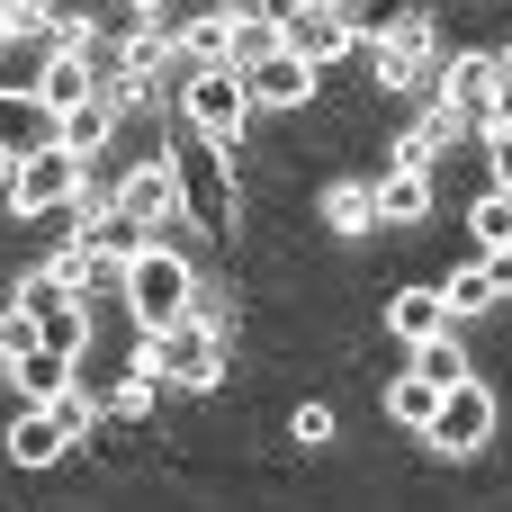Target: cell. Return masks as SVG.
I'll return each instance as SVG.
<instances>
[{"mask_svg":"<svg viewBox=\"0 0 512 512\" xmlns=\"http://www.w3.org/2000/svg\"><path fill=\"white\" fill-rule=\"evenodd\" d=\"M0 18H9V45H54V27H63V0H0Z\"/></svg>","mask_w":512,"mask_h":512,"instance_id":"obj_24","label":"cell"},{"mask_svg":"<svg viewBox=\"0 0 512 512\" xmlns=\"http://www.w3.org/2000/svg\"><path fill=\"white\" fill-rule=\"evenodd\" d=\"M468 225H477V243H486V252H504V243H512V198H504V189H486V198L468 207Z\"/></svg>","mask_w":512,"mask_h":512,"instance_id":"obj_29","label":"cell"},{"mask_svg":"<svg viewBox=\"0 0 512 512\" xmlns=\"http://www.w3.org/2000/svg\"><path fill=\"white\" fill-rule=\"evenodd\" d=\"M36 342H45V333H36V315H27V306H0V369H18Z\"/></svg>","mask_w":512,"mask_h":512,"instance_id":"obj_31","label":"cell"},{"mask_svg":"<svg viewBox=\"0 0 512 512\" xmlns=\"http://www.w3.org/2000/svg\"><path fill=\"white\" fill-rule=\"evenodd\" d=\"M108 135H117V108H108V99H81L72 117H54V144H63L72 162H90V153H108Z\"/></svg>","mask_w":512,"mask_h":512,"instance_id":"obj_17","label":"cell"},{"mask_svg":"<svg viewBox=\"0 0 512 512\" xmlns=\"http://www.w3.org/2000/svg\"><path fill=\"white\" fill-rule=\"evenodd\" d=\"M117 216L126 225H180V171H171V153H144L126 180H117Z\"/></svg>","mask_w":512,"mask_h":512,"instance_id":"obj_7","label":"cell"},{"mask_svg":"<svg viewBox=\"0 0 512 512\" xmlns=\"http://www.w3.org/2000/svg\"><path fill=\"white\" fill-rule=\"evenodd\" d=\"M279 45H288L297 63H315V72H324V63H342L360 36H351L333 9H297V0H288V9H279Z\"/></svg>","mask_w":512,"mask_h":512,"instance_id":"obj_9","label":"cell"},{"mask_svg":"<svg viewBox=\"0 0 512 512\" xmlns=\"http://www.w3.org/2000/svg\"><path fill=\"white\" fill-rule=\"evenodd\" d=\"M432 99H450L468 126L504 117V81H495V54H441V81H432Z\"/></svg>","mask_w":512,"mask_h":512,"instance_id":"obj_8","label":"cell"},{"mask_svg":"<svg viewBox=\"0 0 512 512\" xmlns=\"http://www.w3.org/2000/svg\"><path fill=\"white\" fill-rule=\"evenodd\" d=\"M486 162H495V189L512 198V108H504V117H486Z\"/></svg>","mask_w":512,"mask_h":512,"instance_id":"obj_32","label":"cell"},{"mask_svg":"<svg viewBox=\"0 0 512 512\" xmlns=\"http://www.w3.org/2000/svg\"><path fill=\"white\" fill-rule=\"evenodd\" d=\"M81 180H90V162H72L63 144H36V153H18V162H9V207H18V216H36V225H54V216L81 198Z\"/></svg>","mask_w":512,"mask_h":512,"instance_id":"obj_4","label":"cell"},{"mask_svg":"<svg viewBox=\"0 0 512 512\" xmlns=\"http://www.w3.org/2000/svg\"><path fill=\"white\" fill-rule=\"evenodd\" d=\"M495 81H504V99H512V45H504V54H495Z\"/></svg>","mask_w":512,"mask_h":512,"instance_id":"obj_37","label":"cell"},{"mask_svg":"<svg viewBox=\"0 0 512 512\" xmlns=\"http://www.w3.org/2000/svg\"><path fill=\"white\" fill-rule=\"evenodd\" d=\"M459 135H468V117H459L450 99H423V117H414V126H405V144H396V162H405V171H432Z\"/></svg>","mask_w":512,"mask_h":512,"instance_id":"obj_13","label":"cell"},{"mask_svg":"<svg viewBox=\"0 0 512 512\" xmlns=\"http://www.w3.org/2000/svg\"><path fill=\"white\" fill-rule=\"evenodd\" d=\"M0 45H9V18H0Z\"/></svg>","mask_w":512,"mask_h":512,"instance_id":"obj_39","label":"cell"},{"mask_svg":"<svg viewBox=\"0 0 512 512\" xmlns=\"http://www.w3.org/2000/svg\"><path fill=\"white\" fill-rule=\"evenodd\" d=\"M180 117H189V135L198 144H234L243 135V117H252V90H243V72H225V63H189V81H180Z\"/></svg>","mask_w":512,"mask_h":512,"instance_id":"obj_3","label":"cell"},{"mask_svg":"<svg viewBox=\"0 0 512 512\" xmlns=\"http://www.w3.org/2000/svg\"><path fill=\"white\" fill-rule=\"evenodd\" d=\"M297 9H333V18H342L360 45H378L396 18H414V0H297Z\"/></svg>","mask_w":512,"mask_h":512,"instance_id":"obj_19","label":"cell"},{"mask_svg":"<svg viewBox=\"0 0 512 512\" xmlns=\"http://www.w3.org/2000/svg\"><path fill=\"white\" fill-rule=\"evenodd\" d=\"M135 9V27H162V0H126Z\"/></svg>","mask_w":512,"mask_h":512,"instance_id":"obj_36","label":"cell"},{"mask_svg":"<svg viewBox=\"0 0 512 512\" xmlns=\"http://www.w3.org/2000/svg\"><path fill=\"white\" fill-rule=\"evenodd\" d=\"M0 198H9V162H0Z\"/></svg>","mask_w":512,"mask_h":512,"instance_id":"obj_38","label":"cell"},{"mask_svg":"<svg viewBox=\"0 0 512 512\" xmlns=\"http://www.w3.org/2000/svg\"><path fill=\"white\" fill-rule=\"evenodd\" d=\"M441 306H450V315H486V306H495V288H486V261L450 270V279H441Z\"/></svg>","mask_w":512,"mask_h":512,"instance_id":"obj_28","label":"cell"},{"mask_svg":"<svg viewBox=\"0 0 512 512\" xmlns=\"http://www.w3.org/2000/svg\"><path fill=\"white\" fill-rule=\"evenodd\" d=\"M72 441H63V423L45 414V405H27L18 423H9V468H54Z\"/></svg>","mask_w":512,"mask_h":512,"instance_id":"obj_16","label":"cell"},{"mask_svg":"<svg viewBox=\"0 0 512 512\" xmlns=\"http://www.w3.org/2000/svg\"><path fill=\"white\" fill-rule=\"evenodd\" d=\"M432 405H441V387H432V378H414V369L387 387V423H396V432H432Z\"/></svg>","mask_w":512,"mask_h":512,"instance_id":"obj_21","label":"cell"},{"mask_svg":"<svg viewBox=\"0 0 512 512\" xmlns=\"http://www.w3.org/2000/svg\"><path fill=\"white\" fill-rule=\"evenodd\" d=\"M45 414H54V423H63V441H81V432H90V423H99V396H90V387H81V378H72V387H63V396H54V405H45Z\"/></svg>","mask_w":512,"mask_h":512,"instance_id":"obj_30","label":"cell"},{"mask_svg":"<svg viewBox=\"0 0 512 512\" xmlns=\"http://www.w3.org/2000/svg\"><path fill=\"white\" fill-rule=\"evenodd\" d=\"M324 225H333V234H369V225H378V216H369V189H360V180H333V189H324Z\"/></svg>","mask_w":512,"mask_h":512,"instance_id":"obj_25","label":"cell"},{"mask_svg":"<svg viewBox=\"0 0 512 512\" xmlns=\"http://www.w3.org/2000/svg\"><path fill=\"white\" fill-rule=\"evenodd\" d=\"M369 63H378V81L387 90H432L441 81V45H432V9H414V18H396L378 45H369Z\"/></svg>","mask_w":512,"mask_h":512,"instance_id":"obj_6","label":"cell"},{"mask_svg":"<svg viewBox=\"0 0 512 512\" xmlns=\"http://www.w3.org/2000/svg\"><path fill=\"white\" fill-rule=\"evenodd\" d=\"M180 171V216H198V225H225L234 216V180H225V162L207 171V162H171Z\"/></svg>","mask_w":512,"mask_h":512,"instance_id":"obj_14","label":"cell"},{"mask_svg":"<svg viewBox=\"0 0 512 512\" xmlns=\"http://www.w3.org/2000/svg\"><path fill=\"white\" fill-rule=\"evenodd\" d=\"M117 288H126V306H135V324H144V333H162V324L198 315V306H189V297H198V270H189L171 243H144V252L126 261V279H117Z\"/></svg>","mask_w":512,"mask_h":512,"instance_id":"obj_1","label":"cell"},{"mask_svg":"<svg viewBox=\"0 0 512 512\" xmlns=\"http://www.w3.org/2000/svg\"><path fill=\"white\" fill-rule=\"evenodd\" d=\"M243 90H252V108H306V99H315V63H297V54L279 45L270 63L243 72Z\"/></svg>","mask_w":512,"mask_h":512,"instance_id":"obj_12","label":"cell"},{"mask_svg":"<svg viewBox=\"0 0 512 512\" xmlns=\"http://www.w3.org/2000/svg\"><path fill=\"white\" fill-rule=\"evenodd\" d=\"M45 117H72L81 99H99V72H90V54H45V72H36V90H27Z\"/></svg>","mask_w":512,"mask_h":512,"instance_id":"obj_11","label":"cell"},{"mask_svg":"<svg viewBox=\"0 0 512 512\" xmlns=\"http://www.w3.org/2000/svg\"><path fill=\"white\" fill-rule=\"evenodd\" d=\"M216 9H225V18H279L288 0H216Z\"/></svg>","mask_w":512,"mask_h":512,"instance_id":"obj_35","label":"cell"},{"mask_svg":"<svg viewBox=\"0 0 512 512\" xmlns=\"http://www.w3.org/2000/svg\"><path fill=\"white\" fill-rule=\"evenodd\" d=\"M153 405H162V378H153V369H144V351H135V369H126V378L108 387V414H126V423H144Z\"/></svg>","mask_w":512,"mask_h":512,"instance_id":"obj_23","label":"cell"},{"mask_svg":"<svg viewBox=\"0 0 512 512\" xmlns=\"http://www.w3.org/2000/svg\"><path fill=\"white\" fill-rule=\"evenodd\" d=\"M414 378H432V387H459V378H468V351H459V333H432V342L414 351Z\"/></svg>","mask_w":512,"mask_h":512,"instance_id":"obj_26","label":"cell"},{"mask_svg":"<svg viewBox=\"0 0 512 512\" xmlns=\"http://www.w3.org/2000/svg\"><path fill=\"white\" fill-rule=\"evenodd\" d=\"M495 423H504V405H495V387H477V378H459V387H441V405H432V450L441 459H468V450H486L495 441Z\"/></svg>","mask_w":512,"mask_h":512,"instance_id":"obj_5","label":"cell"},{"mask_svg":"<svg viewBox=\"0 0 512 512\" xmlns=\"http://www.w3.org/2000/svg\"><path fill=\"white\" fill-rule=\"evenodd\" d=\"M369 216H378V225H423V216H432V171L387 162V171L369 180Z\"/></svg>","mask_w":512,"mask_h":512,"instance_id":"obj_10","label":"cell"},{"mask_svg":"<svg viewBox=\"0 0 512 512\" xmlns=\"http://www.w3.org/2000/svg\"><path fill=\"white\" fill-rule=\"evenodd\" d=\"M225 36H234V18H225V9H207V18H189V27H180V54H189V63H225Z\"/></svg>","mask_w":512,"mask_h":512,"instance_id":"obj_27","label":"cell"},{"mask_svg":"<svg viewBox=\"0 0 512 512\" xmlns=\"http://www.w3.org/2000/svg\"><path fill=\"white\" fill-rule=\"evenodd\" d=\"M387 333H396V342H414V351H423L432 333H450L441 288H396V297H387Z\"/></svg>","mask_w":512,"mask_h":512,"instance_id":"obj_15","label":"cell"},{"mask_svg":"<svg viewBox=\"0 0 512 512\" xmlns=\"http://www.w3.org/2000/svg\"><path fill=\"white\" fill-rule=\"evenodd\" d=\"M0 162H9V153H0Z\"/></svg>","mask_w":512,"mask_h":512,"instance_id":"obj_40","label":"cell"},{"mask_svg":"<svg viewBox=\"0 0 512 512\" xmlns=\"http://www.w3.org/2000/svg\"><path fill=\"white\" fill-rule=\"evenodd\" d=\"M279 54V18H234V36H225V72H252V63H270Z\"/></svg>","mask_w":512,"mask_h":512,"instance_id":"obj_22","label":"cell"},{"mask_svg":"<svg viewBox=\"0 0 512 512\" xmlns=\"http://www.w3.org/2000/svg\"><path fill=\"white\" fill-rule=\"evenodd\" d=\"M486 288H495V306L512 297V243H504V252H486Z\"/></svg>","mask_w":512,"mask_h":512,"instance_id":"obj_34","label":"cell"},{"mask_svg":"<svg viewBox=\"0 0 512 512\" xmlns=\"http://www.w3.org/2000/svg\"><path fill=\"white\" fill-rule=\"evenodd\" d=\"M36 144H54V117H45L36 99H0V153L18 162V153H36Z\"/></svg>","mask_w":512,"mask_h":512,"instance_id":"obj_20","label":"cell"},{"mask_svg":"<svg viewBox=\"0 0 512 512\" xmlns=\"http://www.w3.org/2000/svg\"><path fill=\"white\" fill-rule=\"evenodd\" d=\"M144 369H153L162 387H216V378H225V333H216V315H180V324L144 333Z\"/></svg>","mask_w":512,"mask_h":512,"instance_id":"obj_2","label":"cell"},{"mask_svg":"<svg viewBox=\"0 0 512 512\" xmlns=\"http://www.w3.org/2000/svg\"><path fill=\"white\" fill-rule=\"evenodd\" d=\"M0 378H9V387H18L27 405H54V396L72 387V351H45V342H36V351H27L18 369H0Z\"/></svg>","mask_w":512,"mask_h":512,"instance_id":"obj_18","label":"cell"},{"mask_svg":"<svg viewBox=\"0 0 512 512\" xmlns=\"http://www.w3.org/2000/svg\"><path fill=\"white\" fill-rule=\"evenodd\" d=\"M297 441L324 450V441H333V405H297Z\"/></svg>","mask_w":512,"mask_h":512,"instance_id":"obj_33","label":"cell"}]
</instances>
